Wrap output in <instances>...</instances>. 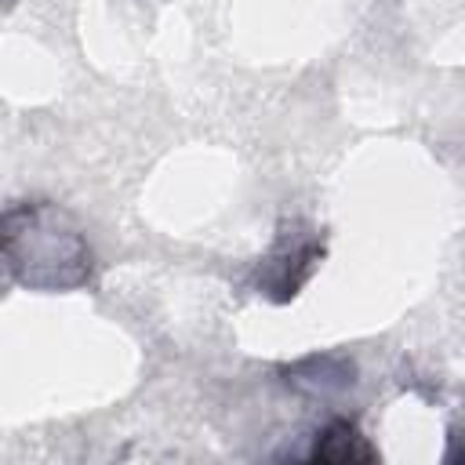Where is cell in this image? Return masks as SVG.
<instances>
[{
  "instance_id": "cell-1",
  "label": "cell",
  "mask_w": 465,
  "mask_h": 465,
  "mask_svg": "<svg viewBox=\"0 0 465 465\" xmlns=\"http://www.w3.org/2000/svg\"><path fill=\"white\" fill-rule=\"evenodd\" d=\"M312 454H316V458H331V461H352V458L371 461V458H374V450L363 443V436H360L352 425H345V421L331 425V429L323 432V440L316 443Z\"/></svg>"
}]
</instances>
